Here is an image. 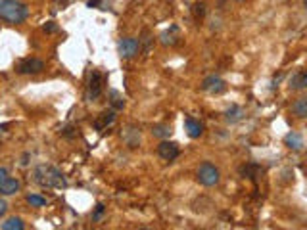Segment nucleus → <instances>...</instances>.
I'll return each instance as SVG.
<instances>
[{
	"label": "nucleus",
	"instance_id": "1",
	"mask_svg": "<svg viewBox=\"0 0 307 230\" xmlns=\"http://www.w3.org/2000/svg\"><path fill=\"white\" fill-rule=\"evenodd\" d=\"M29 17V8L19 0H0V19L10 25H19Z\"/></svg>",
	"mask_w": 307,
	"mask_h": 230
},
{
	"label": "nucleus",
	"instance_id": "2",
	"mask_svg": "<svg viewBox=\"0 0 307 230\" xmlns=\"http://www.w3.org/2000/svg\"><path fill=\"white\" fill-rule=\"evenodd\" d=\"M33 178L42 188H61V186H65V178L61 175V171L52 167V165H38L35 169V173H33Z\"/></svg>",
	"mask_w": 307,
	"mask_h": 230
},
{
	"label": "nucleus",
	"instance_id": "3",
	"mask_svg": "<svg viewBox=\"0 0 307 230\" xmlns=\"http://www.w3.org/2000/svg\"><path fill=\"white\" fill-rule=\"evenodd\" d=\"M196 178H198V182L202 186H215V184H219L221 180V173H219V169L215 167L213 163H202L196 171Z\"/></svg>",
	"mask_w": 307,
	"mask_h": 230
},
{
	"label": "nucleus",
	"instance_id": "4",
	"mask_svg": "<svg viewBox=\"0 0 307 230\" xmlns=\"http://www.w3.org/2000/svg\"><path fill=\"white\" fill-rule=\"evenodd\" d=\"M104 90V75L100 73V71H92L91 73V79H89V84H86V94H84V98L92 102V100H96L102 94Z\"/></svg>",
	"mask_w": 307,
	"mask_h": 230
},
{
	"label": "nucleus",
	"instance_id": "5",
	"mask_svg": "<svg viewBox=\"0 0 307 230\" xmlns=\"http://www.w3.org/2000/svg\"><path fill=\"white\" fill-rule=\"evenodd\" d=\"M45 69V61L38 58H25L15 65V71L19 75H37Z\"/></svg>",
	"mask_w": 307,
	"mask_h": 230
},
{
	"label": "nucleus",
	"instance_id": "6",
	"mask_svg": "<svg viewBox=\"0 0 307 230\" xmlns=\"http://www.w3.org/2000/svg\"><path fill=\"white\" fill-rule=\"evenodd\" d=\"M117 52H119L121 58L130 60V58H135V56L140 52V44H138L137 38H133V37L121 38L119 44H117Z\"/></svg>",
	"mask_w": 307,
	"mask_h": 230
},
{
	"label": "nucleus",
	"instance_id": "7",
	"mask_svg": "<svg viewBox=\"0 0 307 230\" xmlns=\"http://www.w3.org/2000/svg\"><path fill=\"white\" fill-rule=\"evenodd\" d=\"M202 88H204L206 92H211V94H221V92L227 90V83L223 81L221 77L209 75V77H206V79H204Z\"/></svg>",
	"mask_w": 307,
	"mask_h": 230
},
{
	"label": "nucleus",
	"instance_id": "8",
	"mask_svg": "<svg viewBox=\"0 0 307 230\" xmlns=\"http://www.w3.org/2000/svg\"><path fill=\"white\" fill-rule=\"evenodd\" d=\"M158 153H160L161 159L165 161H175L179 157V146L175 142H167V140H163L160 146H158Z\"/></svg>",
	"mask_w": 307,
	"mask_h": 230
},
{
	"label": "nucleus",
	"instance_id": "9",
	"mask_svg": "<svg viewBox=\"0 0 307 230\" xmlns=\"http://www.w3.org/2000/svg\"><path fill=\"white\" fill-rule=\"evenodd\" d=\"M19 188H21V182H19L17 178L6 176V178L0 182V196H14V194L19 192Z\"/></svg>",
	"mask_w": 307,
	"mask_h": 230
},
{
	"label": "nucleus",
	"instance_id": "10",
	"mask_svg": "<svg viewBox=\"0 0 307 230\" xmlns=\"http://www.w3.org/2000/svg\"><path fill=\"white\" fill-rule=\"evenodd\" d=\"M184 130H186V134L190 138H200L202 132H204V127H202V123L196 121V119L186 117V119H184Z\"/></svg>",
	"mask_w": 307,
	"mask_h": 230
},
{
	"label": "nucleus",
	"instance_id": "11",
	"mask_svg": "<svg viewBox=\"0 0 307 230\" xmlns=\"http://www.w3.org/2000/svg\"><path fill=\"white\" fill-rule=\"evenodd\" d=\"M284 144L288 146L290 150H294V152H299L301 148H303V138H301V134L299 132H288L286 136H284Z\"/></svg>",
	"mask_w": 307,
	"mask_h": 230
},
{
	"label": "nucleus",
	"instance_id": "12",
	"mask_svg": "<svg viewBox=\"0 0 307 230\" xmlns=\"http://www.w3.org/2000/svg\"><path fill=\"white\" fill-rule=\"evenodd\" d=\"M290 90H303L307 86V73L305 71H298L290 77Z\"/></svg>",
	"mask_w": 307,
	"mask_h": 230
},
{
	"label": "nucleus",
	"instance_id": "13",
	"mask_svg": "<svg viewBox=\"0 0 307 230\" xmlns=\"http://www.w3.org/2000/svg\"><path fill=\"white\" fill-rule=\"evenodd\" d=\"M114 121H115V111H114V109H109V111H102V113L98 115L96 123H94V127H96V130H104L107 125H112Z\"/></svg>",
	"mask_w": 307,
	"mask_h": 230
},
{
	"label": "nucleus",
	"instance_id": "14",
	"mask_svg": "<svg viewBox=\"0 0 307 230\" xmlns=\"http://www.w3.org/2000/svg\"><path fill=\"white\" fill-rule=\"evenodd\" d=\"M123 138H125V142L129 148H137L140 144V130L138 129H127L123 132Z\"/></svg>",
	"mask_w": 307,
	"mask_h": 230
},
{
	"label": "nucleus",
	"instance_id": "15",
	"mask_svg": "<svg viewBox=\"0 0 307 230\" xmlns=\"http://www.w3.org/2000/svg\"><path fill=\"white\" fill-rule=\"evenodd\" d=\"M242 117H244V109L240 106H230L229 109L225 111V119L229 123H238Z\"/></svg>",
	"mask_w": 307,
	"mask_h": 230
},
{
	"label": "nucleus",
	"instance_id": "16",
	"mask_svg": "<svg viewBox=\"0 0 307 230\" xmlns=\"http://www.w3.org/2000/svg\"><path fill=\"white\" fill-rule=\"evenodd\" d=\"M292 111H294V115L296 117H299V119H303V117H307V98H298L294 104H292Z\"/></svg>",
	"mask_w": 307,
	"mask_h": 230
},
{
	"label": "nucleus",
	"instance_id": "17",
	"mask_svg": "<svg viewBox=\"0 0 307 230\" xmlns=\"http://www.w3.org/2000/svg\"><path fill=\"white\" fill-rule=\"evenodd\" d=\"M23 226H25V224H23V221L19 217H10L8 221H4L0 224V228L2 230H21Z\"/></svg>",
	"mask_w": 307,
	"mask_h": 230
},
{
	"label": "nucleus",
	"instance_id": "18",
	"mask_svg": "<svg viewBox=\"0 0 307 230\" xmlns=\"http://www.w3.org/2000/svg\"><path fill=\"white\" fill-rule=\"evenodd\" d=\"M171 127L169 125H165V123H161V125H154L152 127V134L158 138H169L171 136Z\"/></svg>",
	"mask_w": 307,
	"mask_h": 230
},
{
	"label": "nucleus",
	"instance_id": "19",
	"mask_svg": "<svg viewBox=\"0 0 307 230\" xmlns=\"http://www.w3.org/2000/svg\"><path fill=\"white\" fill-rule=\"evenodd\" d=\"M109 102H112V106L115 109H123L125 107V100H123V96L117 90H109Z\"/></svg>",
	"mask_w": 307,
	"mask_h": 230
},
{
	"label": "nucleus",
	"instance_id": "20",
	"mask_svg": "<svg viewBox=\"0 0 307 230\" xmlns=\"http://www.w3.org/2000/svg\"><path fill=\"white\" fill-rule=\"evenodd\" d=\"M27 203H31L33 207H45L46 198L38 196V194H29V196H27Z\"/></svg>",
	"mask_w": 307,
	"mask_h": 230
},
{
	"label": "nucleus",
	"instance_id": "21",
	"mask_svg": "<svg viewBox=\"0 0 307 230\" xmlns=\"http://www.w3.org/2000/svg\"><path fill=\"white\" fill-rule=\"evenodd\" d=\"M138 44H144L146 54L150 52V48H152V37H150V33H148V31H144V38H142V40H138Z\"/></svg>",
	"mask_w": 307,
	"mask_h": 230
},
{
	"label": "nucleus",
	"instance_id": "22",
	"mask_svg": "<svg viewBox=\"0 0 307 230\" xmlns=\"http://www.w3.org/2000/svg\"><path fill=\"white\" fill-rule=\"evenodd\" d=\"M8 211V203L4 201V199H0V217H4Z\"/></svg>",
	"mask_w": 307,
	"mask_h": 230
},
{
	"label": "nucleus",
	"instance_id": "23",
	"mask_svg": "<svg viewBox=\"0 0 307 230\" xmlns=\"http://www.w3.org/2000/svg\"><path fill=\"white\" fill-rule=\"evenodd\" d=\"M194 8H196V10H194V12H196V15H200V17H202V15L206 14V10H204V8H206V6H204V4H196V6H194Z\"/></svg>",
	"mask_w": 307,
	"mask_h": 230
},
{
	"label": "nucleus",
	"instance_id": "24",
	"mask_svg": "<svg viewBox=\"0 0 307 230\" xmlns=\"http://www.w3.org/2000/svg\"><path fill=\"white\" fill-rule=\"evenodd\" d=\"M102 213H104V205L100 203V205H96V213H94V219H98V217H100Z\"/></svg>",
	"mask_w": 307,
	"mask_h": 230
},
{
	"label": "nucleus",
	"instance_id": "25",
	"mask_svg": "<svg viewBox=\"0 0 307 230\" xmlns=\"http://www.w3.org/2000/svg\"><path fill=\"white\" fill-rule=\"evenodd\" d=\"M6 176H8V169L0 167V182H2V180H4V178H6Z\"/></svg>",
	"mask_w": 307,
	"mask_h": 230
},
{
	"label": "nucleus",
	"instance_id": "26",
	"mask_svg": "<svg viewBox=\"0 0 307 230\" xmlns=\"http://www.w3.org/2000/svg\"><path fill=\"white\" fill-rule=\"evenodd\" d=\"M45 31H48V33H52V31H56V25H54V23L50 21L48 25H45Z\"/></svg>",
	"mask_w": 307,
	"mask_h": 230
},
{
	"label": "nucleus",
	"instance_id": "27",
	"mask_svg": "<svg viewBox=\"0 0 307 230\" xmlns=\"http://www.w3.org/2000/svg\"><path fill=\"white\" fill-rule=\"evenodd\" d=\"M89 6H98V0H89Z\"/></svg>",
	"mask_w": 307,
	"mask_h": 230
},
{
	"label": "nucleus",
	"instance_id": "28",
	"mask_svg": "<svg viewBox=\"0 0 307 230\" xmlns=\"http://www.w3.org/2000/svg\"><path fill=\"white\" fill-rule=\"evenodd\" d=\"M236 2H244V0H236Z\"/></svg>",
	"mask_w": 307,
	"mask_h": 230
}]
</instances>
